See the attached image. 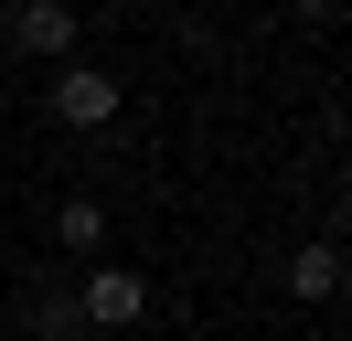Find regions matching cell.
<instances>
[{
    "label": "cell",
    "mask_w": 352,
    "mask_h": 341,
    "mask_svg": "<svg viewBox=\"0 0 352 341\" xmlns=\"http://www.w3.org/2000/svg\"><path fill=\"white\" fill-rule=\"evenodd\" d=\"M75 309H86L96 331H129V320L150 309V277H139V267H96V277H86V298H75Z\"/></svg>",
    "instance_id": "6da1fadb"
},
{
    "label": "cell",
    "mask_w": 352,
    "mask_h": 341,
    "mask_svg": "<svg viewBox=\"0 0 352 341\" xmlns=\"http://www.w3.org/2000/svg\"><path fill=\"white\" fill-rule=\"evenodd\" d=\"M11 43H22V54H65L75 11H65V0H11Z\"/></svg>",
    "instance_id": "3957f363"
},
{
    "label": "cell",
    "mask_w": 352,
    "mask_h": 341,
    "mask_svg": "<svg viewBox=\"0 0 352 341\" xmlns=\"http://www.w3.org/2000/svg\"><path fill=\"white\" fill-rule=\"evenodd\" d=\"M288 288H299V298H331V288H342V245H309L299 267H288Z\"/></svg>",
    "instance_id": "277c9868"
},
{
    "label": "cell",
    "mask_w": 352,
    "mask_h": 341,
    "mask_svg": "<svg viewBox=\"0 0 352 341\" xmlns=\"http://www.w3.org/2000/svg\"><path fill=\"white\" fill-rule=\"evenodd\" d=\"M54 234H65V245H107V213H96V203H65V213H54Z\"/></svg>",
    "instance_id": "5b68a950"
},
{
    "label": "cell",
    "mask_w": 352,
    "mask_h": 341,
    "mask_svg": "<svg viewBox=\"0 0 352 341\" xmlns=\"http://www.w3.org/2000/svg\"><path fill=\"white\" fill-rule=\"evenodd\" d=\"M299 11H309V21H320V11H331V0H299Z\"/></svg>",
    "instance_id": "8992f818"
},
{
    "label": "cell",
    "mask_w": 352,
    "mask_h": 341,
    "mask_svg": "<svg viewBox=\"0 0 352 341\" xmlns=\"http://www.w3.org/2000/svg\"><path fill=\"white\" fill-rule=\"evenodd\" d=\"M54 118H65V128H107V118H118V75L65 64V75H54Z\"/></svg>",
    "instance_id": "7a4b0ae2"
}]
</instances>
